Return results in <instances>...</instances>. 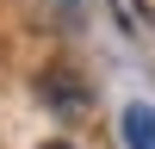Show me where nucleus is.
<instances>
[{
	"label": "nucleus",
	"mask_w": 155,
	"mask_h": 149,
	"mask_svg": "<svg viewBox=\"0 0 155 149\" xmlns=\"http://www.w3.org/2000/svg\"><path fill=\"white\" fill-rule=\"evenodd\" d=\"M44 149H74V143H44Z\"/></svg>",
	"instance_id": "obj_2"
},
{
	"label": "nucleus",
	"mask_w": 155,
	"mask_h": 149,
	"mask_svg": "<svg viewBox=\"0 0 155 149\" xmlns=\"http://www.w3.org/2000/svg\"><path fill=\"white\" fill-rule=\"evenodd\" d=\"M124 149H155V106H124Z\"/></svg>",
	"instance_id": "obj_1"
}]
</instances>
